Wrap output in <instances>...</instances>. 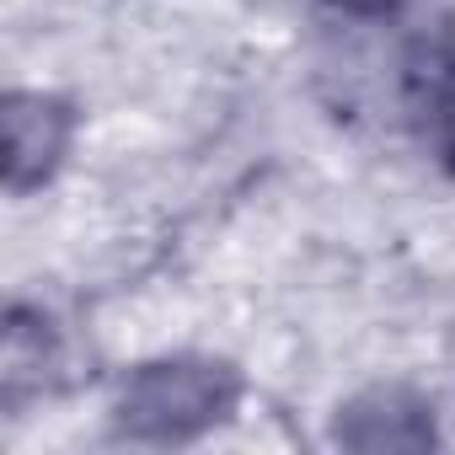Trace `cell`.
I'll list each match as a JSON object with an SVG mask.
<instances>
[{
  "label": "cell",
  "mask_w": 455,
  "mask_h": 455,
  "mask_svg": "<svg viewBox=\"0 0 455 455\" xmlns=\"http://www.w3.org/2000/svg\"><path fill=\"white\" fill-rule=\"evenodd\" d=\"M247 396V380L231 359L214 354H166L124 375L113 396V439L124 444H193L231 423Z\"/></svg>",
  "instance_id": "1"
},
{
  "label": "cell",
  "mask_w": 455,
  "mask_h": 455,
  "mask_svg": "<svg viewBox=\"0 0 455 455\" xmlns=\"http://www.w3.org/2000/svg\"><path fill=\"white\" fill-rule=\"evenodd\" d=\"M0 124H6V193L28 198L38 193L70 156L81 113L70 97L60 92H6V108H0Z\"/></svg>",
  "instance_id": "2"
},
{
  "label": "cell",
  "mask_w": 455,
  "mask_h": 455,
  "mask_svg": "<svg viewBox=\"0 0 455 455\" xmlns=\"http://www.w3.org/2000/svg\"><path fill=\"white\" fill-rule=\"evenodd\" d=\"M332 439L348 450H423L434 444V407L402 386H370L348 407H338Z\"/></svg>",
  "instance_id": "3"
},
{
  "label": "cell",
  "mask_w": 455,
  "mask_h": 455,
  "mask_svg": "<svg viewBox=\"0 0 455 455\" xmlns=\"http://www.w3.org/2000/svg\"><path fill=\"white\" fill-rule=\"evenodd\" d=\"M412 118L423 124L434 161L455 177V49H439L412 70Z\"/></svg>",
  "instance_id": "4"
},
{
  "label": "cell",
  "mask_w": 455,
  "mask_h": 455,
  "mask_svg": "<svg viewBox=\"0 0 455 455\" xmlns=\"http://www.w3.org/2000/svg\"><path fill=\"white\" fill-rule=\"evenodd\" d=\"M322 6L338 12V17H354V22H375V17H396L412 0H322Z\"/></svg>",
  "instance_id": "5"
}]
</instances>
